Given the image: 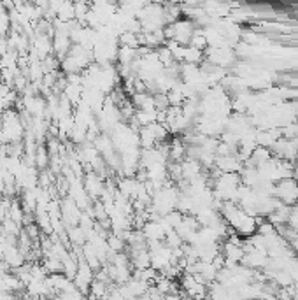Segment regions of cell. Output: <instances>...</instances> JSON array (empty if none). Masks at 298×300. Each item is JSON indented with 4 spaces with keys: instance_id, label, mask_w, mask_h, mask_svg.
<instances>
[{
    "instance_id": "3957f363",
    "label": "cell",
    "mask_w": 298,
    "mask_h": 300,
    "mask_svg": "<svg viewBox=\"0 0 298 300\" xmlns=\"http://www.w3.org/2000/svg\"><path fill=\"white\" fill-rule=\"evenodd\" d=\"M242 186L240 176L238 174H218V178L214 179L213 192L220 202H233L237 200L238 190Z\"/></svg>"
},
{
    "instance_id": "8992f818",
    "label": "cell",
    "mask_w": 298,
    "mask_h": 300,
    "mask_svg": "<svg viewBox=\"0 0 298 300\" xmlns=\"http://www.w3.org/2000/svg\"><path fill=\"white\" fill-rule=\"evenodd\" d=\"M205 58H207L209 65L226 71L228 67H231L235 63V51L231 49V46L207 48V51H205Z\"/></svg>"
},
{
    "instance_id": "5bb4252c",
    "label": "cell",
    "mask_w": 298,
    "mask_h": 300,
    "mask_svg": "<svg viewBox=\"0 0 298 300\" xmlns=\"http://www.w3.org/2000/svg\"><path fill=\"white\" fill-rule=\"evenodd\" d=\"M42 267H44L46 272H48L49 276H51V274H62V272H64V263L60 262V260H56V258H44Z\"/></svg>"
},
{
    "instance_id": "6da1fadb",
    "label": "cell",
    "mask_w": 298,
    "mask_h": 300,
    "mask_svg": "<svg viewBox=\"0 0 298 300\" xmlns=\"http://www.w3.org/2000/svg\"><path fill=\"white\" fill-rule=\"evenodd\" d=\"M26 133V116L18 111H11L0 114V144L11 146L23 142Z\"/></svg>"
},
{
    "instance_id": "30bf717a",
    "label": "cell",
    "mask_w": 298,
    "mask_h": 300,
    "mask_svg": "<svg viewBox=\"0 0 298 300\" xmlns=\"http://www.w3.org/2000/svg\"><path fill=\"white\" fill-rule=\"evenodd\" d=\"M274 158V155H272V151L270 149H267V148H261V146H258L256 149H254L253 153H251V156H249V165L251 167H261V165H265L267 162H270V160Z\"/></svg>"
},
{
    "instance_id": "8fae6325",
    "label": "cell",
    "mask_w": 298,
    "mask_h": 300,
    "mask_svg": "<svg viewBox=\"0 0 298 300\" xmlns=\"http://www.w3.org/2000/svg\"><path fill=\"white\" fill-rule=\"evenodd\" d=\"M49 163H51V156L48 153V148L44 144H39L37 151H35V169L37 171H48Z\"/></svg>"
},
{
    "instance_id": "ba28073f",
    "label": "cell",
    "mask_w": 298,
    "mask_h": 300,
    "mask_svg": "<svg viewBox=\"0 0 298 300\" xmlns=\"http://www.w3.org/2000/svg\"><path fill=\"white\" fill-rule=\"evenodd\" d=\"M72 46L74 44H72L71 41V33L55 30V33H53V55H55L60 62L69 55Z\"/></svg>"
},
{
    "instance_id": "5b68a950",
    "label": "cell",
    "mask_w": 298,
    "mask_h": 300,
    "mask_svg": "<svg viewBox=\"0 0 298 300\" xmlns=\"http://www.w3.org/2000/svg\"><path fill=\"white\" fill-rule=\"evenodd\" d=\"M274 197L283 205L293 207L298 204V179L290 178L274 185Z\"/></svg>"
},
{
    "instance_id": "9a60e30c",
    "label": "cell",
    "mask_w": 298,
    "mask_h": 300,
    "mask_svg": "<svg viewBox=\"0 0 298 300\" xmlns=\"http://www.w3.org/2000/svg\"><path fill=\"white\" fill-rule=\"evenodd\" d=\"M288 226H291V228L297 230V232H298V204L291 207L290 219H288Z\"/></svg>"
},
{
    "instance_id": "7a4b0ae2",
    "label": "cell",
    "mask_w": 298,
    "mask_h": 300,
    "mask_svg": "<svg viewBox=\"0 0 298 300\" xmlns=\"http://www.w3.org/2000/svg\"><path fill=\"white\" fill-rule=\"evenodd\" d=\"M93 60V51L82 48V46L74 44L69 51V55L62 60L60 63V71H64L65 76H72V74H82V72L91 65Z\"/></svg>"
},
{
    "instance_id": "2e32d148",
    "label": "cell",
    "mask_w": 298,
    "mask_h": 300,
    "mask_svg": "<svg viewBox=\"0 0 298 300\" xmlns=\"http://www.w3.org/2000/svg\"><path fill=\"white\" fill-rule=\"evenodd\" d=\"M12 300H28V297H26V293H25V295L18 293V295H12Z\"/></svg>"
},
{
    "instance_id": "52a82bcc",
    "label": "cell",
    "mask_w": 298,
    "mask_h": 300,
    "mask_svg": "<svg viewBox=\"0 0 298 300\" xmlns=\"http://www.w3.org/2000/svg\"><path fill=\"white\" fill-rule=\"evenodd\" d=\"M60 207H62V219H64L65 226L71 228V226H77L81 221L82 211L75 205V202L69 197H64L60 200Z\"/></svg>"
},
{
    "instance_id": "9c48e42d",
    "label": "cell",
    "mask_w": 298,
    "mask_h": 300,
    "mask_svg": "<svg viewBox=\"0 0 298 300\" xmlns=\"http://www.w3.org/2000/svg\"><path fill=\"white\" fill-rule=\"evenodd\" d=\"M82 186H84L89 199L95 202V200L100 199V195L104 193L105 183H104V178H100V176L95 174V172H86L84 178H82Z\"/></svg>"
},
{
    "instance_id": "277c9868",
    "label": "cell",
    "mask_w": 298,
    "mask_h": 300,
    "mask_svg": "<svg viewBox=\"0 0 298 300\" xmlns=\"http://www.w3.org/2000/svg\"><path fill=\"white\" fill-rule=\"evenodd\" d=\"M195 21L190 18H179L177 21L170 23L165 26V41L167 42H175L181 46H190L191 39L195 35Z\"/></svg>"
},
{
    "instance_id": "e0dca14e",
    "label": "cell",
    "mask_w": 298,
    "mask_h": 300,
    "mask_svg": "<svg viewBox=\"0 0 298 300\" xmlns=\"http://www.w3.org/2000/svg\"><path fill=\"white\" fill-rule=\"evenodd\" d=\"M4 237V232H2V228H0V239Z\"/></svg>"
},
{
    "instance_id": "4fadbf2b",
    "label": "cell",
    "mask_w": 298,
    "mask_h": 300,
    "mask_svg": "<svg viewBox=\"0 0 298 300\" xmlns=\"http://www.w3.org/2000/svg\"><path fill=\"white\" fill-rule=\"evenodd\" d=\"M11 33V16L4 9V5L0 4V39L7 37Z\"/></svg>"
},
{
    "instance_id": "7c38bea8",
    "label": "cell",
    "mask_w": 298,
    "mask_h": 300,
    "mask_svg": "<svg viewBox=\"0 0 298 300\" xmlns=\"http://www.w3.org/2000/svg\"><path fill=\"white\" fill-rule=\"evenodd\" d=\"M25 216L26 214H25V211H23L21 202H19V200H16V199H12L11 207H9V212H7V218L23 226V223H25Z\"/></svg>"
}]
</instances>
